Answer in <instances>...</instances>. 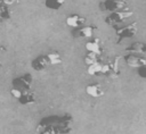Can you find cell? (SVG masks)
<instances>
[{
  "label": "cell",
  "instance_id": "13",
  "mask_svg": "<svg viewBox=\"0 0 146 134\" xmlns=\"http://www.w3.org/2000/svg\"><path fill=\"white\" fill-rule=\"evenodd\" d=\"M125 51L130 53H146V43L135 42L129 48H127Z\"/></svg>",
  "mask_w": 146,
  "mask_h": 134
},
{
  "label": "cell",
  "instance_id": "9",
  "mask_svg": "<svg viewBox=\"0 0 146 134\" xmlns=\"http://www.w3.org/2000/svg\"><path fill=\"white\" fill-rule=\"evenodd\" d=\"M84 47H86V49H87L88 52H94V53H96L97 56H99V55L103 53V48H102V45H100V40L97 39V37H95V39L88 41Z\"/></svg>",
  "mask_w": 146,
  "mask_h": 134
},
{
  "label": "cell",
  "instance_id": "20",
  "mask_svg": "<svg viewBox=\"0 0 146 134\" xmlns=\"http://www.w3.org/2000/svg\"><path fill=\"white\" fill-rule=\"evenodd\" d=\"M6 50H7V48H6L5 45H1V44H0V52H2V51H6Z\"/></svg>",
  "mask_w": 146,
  "mask_h": 134
},
{
  "label": "cell",
  "instance_id": "10",
  "mask_svg": "<svg viewBox=\"0 0 146 134\" xmlns=\"http://www.w3.org/2000/svg\"><path fill=\"white\" fill-rule=\"evenodd\" d=\"M86 92H87L88 95H90L92 98H99V97L104 95V90H103V87L99 83L88 84L86 86Z\"/></svg>",
  "mask_w": 146,
  "mask_h": 134
},
{
  "label": "cell",
  "instance_id": "14",
  "mask_svg": "<svg viewBox=\"0 0 146 134\" xmlns=\"http://www.w3.org/2000/svg\"><path fill=\"white\" fill-rule=\"evenodd\" d=\"M13 17V12L9 6H0V22L10 20Z\"/></svg>",
  "mask_w": 146,
  "mask_h": 134
},
{
  "label": "cell",
  "instance_id": "12",
  "mask_svg": "<svg viewBox=\"0 0 146 134\" xmlns=\"http://www.w3.org/2000/svg\"><path fill=\"white\" fill-rule=\"evenodd\" d=\"M96 30H97L96 26H82V27H79L78 35L81 37H84V39H89V37L94 36Z\"/></svg>",
  "mask_w": 146,
  "mask_h": 134
},
{
  "label": "cell",
  "instance_id": "7",
  "mask_svg": "<svg viewBox=\"0 0 146 134\" xmlns=\"http://www.w3.org/2000/svg\"><path fill=\"white\" fill-rule=\"evenodd\" d=\"M31 65H32V68L34 70L41 72V70H43V69H46L48 67L49 61H48L46 55H41V56H38L35 59H33L32 62H31Z\"/></svg>",
  "mask_w": 146,
  "mask_h": 134
},
{
  "label": "cell",
  "instance_id": "8",
  "mask_svg": "<svg viewBox=\"0 0 146 134\" xmlns=\"http://www.w3.org/2000/svg\"><path fill=\"white\" fill-rule=\"evenodd\" d=\"M86 23V18L80 16V15H71L66 18V25L72 27V28H79L82 27L83 24Z\"/></svg>",
  "mask_w": 146,
  "mask_h": 134
},
{
  "label": "cell",
  "instance_id": "3",
  "mask_svg": "<svg viewBox=\"0 0 146 134\" xmlns=\"http://www.w3.org/2000/svg\"><path fill=\"white\" fill-rule=\"evenodd\" d=\"M133 15V11L130 9H123V10H117V11H112L106 18L105 22L106 24H108L110 26H116L117 24L122 23L124 19L131 17Z\"/></svg>",
  "mask_w": 146,
  "mask_h": 134
},
{
  "label": "cell",
  "instance_id": "11",
  "mask_svg": "<svg viewBox=\"0 0 146 134\" xmlns=\"http://www.w3.org/2000/svg\"><path fill=\"white\" fill-rule=\"evenodd\" d=\"M124 61L128 64V66H130L132 68H138L141 65L146 64V60L143 57H137L133 53L128 55V56H124Z\"/></svg>",
  "mask_w": 146,
  "mask_h": 134
},
{
  "label": "cell",
  "instance_id": "5",
  "mask_svg": "<svg viewBox=\"0 0 146 134\" xmlns=\"http://www.w3.org/2000/svg\"><path fill=\"white\" fill-rule=\"evenodd\" d=\"M13 86L19 90H31L32 86V76L31 74H24L22 76L13 79Z\"/></svg>",
  "mask_w": 146,
  "mask_h": 134
},
{
  "label": "cell",
  "instance_id": "17",
  "mask_svg": "<svg viewBox=\"0 0 146 134\" xmlns=\"http://www.w3.org/2000/svg\"><path fill=\"white\" fill-rule=\"evenodd\" d=\"M84 62L89 66V65H91V64H94L95 61H97V55L96 53H94V52H88V55L84 57Z\"/></svg>",
  "mask_w": 146,
  "mask_h": 134
},
{
  "label": "cell",
  "instance_id": "1",
  "mask_svg": "<svg viewBox=\"0 0 146 134\" xmlns=\"http://www.w3.org/2000/svg\"><path fill=\"white\" fill-rule=\"evenodd\" d=\"M72 120L71 115H65L60 118L56 117V124L55 122L50 123L48 118H43L38 126V132L39 134H67L72 131L70 126Z\"/></svg>",
  "mask_w": 146,
  "mask_h": 134
},
{
  "label": "cell",
  "instance_id": "15",
  "mask_svg": "<svg viewBox=\"0 0 146 134\" xmlns=\"http://www.w3.org/2000/svg\"><path fill=\"white\" fill-rule=\"evenodd\" d=\"M64 3H65V0H46L44 1V6L48 9H51V10L60 9Z\"/></svg>",
  "mask_w": 146,
  "mask_h": 134
},
{
  "label": "cell",
  "instance_id": "6",
  "mask_svg": "<svg viewBox=\"0 0 146 134\" xmlns=\"http://www.w3.org/2000/svg\"><path fill=\"white\" fill-rule=\"evenodd\" d=\"M103 5L104 9L108 11H117L128 8V2L125 0H105Z\"/></svg>",
  "mask_w": 146,
  "mask_h": 134
},
{
  "label": "cell",
  "instance_id": "19",
  "mask_svg": "<svg viewBox=\"0 0 146 134\" xmlns=\"http://www.w3.org/2000/svg\"><path fill=\"white\" fill-rule=\"evenodd\" d=\"M19 0H0V6H11L18 3Z\"/></svg>",
  "mask_w": 146,
  "mask_h": 134
},
{
  "label": "cell",
  "instance_id": "16",
  "mask_svg": "<svg viewBox=\"0 0 146 134\" xmlns=\"http://www.w3.org/2000/svg\"><path fill=\"white\" fill-rule=\"evenodd\" d=\"M47 56V59L49 61V65H52V66H56V65H59L62 64V58H60V55L58 52H49L46 55Z\"/></svg>",
  "mask_w": 146,
  "mask_h": 134
},
{
  "label": "cell",
  "instance_id": "21",
  "mask_svg": "<svg viewBox=\"0 0 146 134\" xmlns=\"http://www.w3.org/2000/svg\"><path fill=\"white\" fill-rule=\"evenodd\" d=\"M1 66H2V64H1V60H0V68H1Z\"/></svg>",
  "mask_w": 146,
  "mask_h": 134
},
{
  "label": "cell",
  "instance_id": "2",
  "mask_svg": "<svg viewBox=\"0 0 146 134\" xmlns=\"http://www.w3.org/2000/svg\"><path fill=\"white\" fill-rule=\"evenodd\" d=\"M10 93L14 98H16L18 100V102L21 104H30V103H33L35 102L36 100V95L33 91L31 90H19V89H16V87H13L10 90Z\"/></svg>",
  "mask_w": 146,
  "mask_h": 134
},
{
  "label": "cell",
  "instance_id": "18",
  "mask_svg": "<svg viewBox=\"0 0 146 134\" xmlns=\"http://www.w3.org/2000/svg\"><path fill=\"white\" fill-rule=\"evenodd\" d=\"M137 73L141 78H146V64H144L140 67H138L137 68Z\"/></svg>",
  "mask_w": 146,
  "mask_h": 134
},
{
  "label": "cell",
  "instance_id": "4",
  "mask_svg": "<svg viewBox=\"0 0 146 134\" xmlns=\"http://www.w3.org/2000/svg\"><path fill=\"white\" fill-rule=\"evenodd\" d=\"M137 34V23H132L130 25H127V26H123L121 28H116L115 31V35H116V43H121L122 40L124 39H130V37H133L135 35Z\"/></svg>",
  "mask_w": 146,
  "mask_h": 134
}]
</instances>
